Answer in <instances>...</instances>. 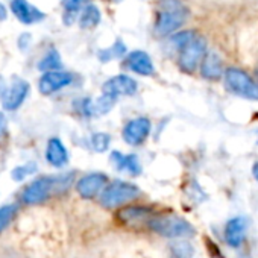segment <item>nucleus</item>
I'll return each instance as SVG.
<instances>
[{
	"instance_id": "12",
	"label": "nucleus",
	"mask_w": 258,
	"mask_h": 258,
	"mask_svg": "<svg viewBox=\"0 0 258 258\" xmlns=\"http://www.w3.org/2000/svg\"><path fill=\"white\" fill-rule=\"evenodd\" d=\"M246 231H247V219L243 216H237L232 217L231 220H228L226 226H225V240L231 247H240L241 243L244 241L246 237Z\"/></svg>"
},
{
	"instance_id": "2",
	"label": "nucleus",
	"mask_w": 258,
	"mask_h": 258,
	"mask_svg": "<svg viewBox=\"0 0 258 258\" xmlns=\"http://www.w3.org/2000/svg\"><path fill=\"white\" fill-rule=\"evenodd\" d=\"M161 10L157 17L155 32L160 37H167L176 32L188 17V10L179 0H161Z\"/></svg>"
},
{
	"instance_id": "32",
	"label": "nucleus",
	"mask_w": 258,
	"mask_h": 258,
	"mask_svg": "<svg viewBox=\"0 0 258 258\" xmlns=\"http://www.w3.org/2000/svg\"><path fill=\"white\" fill-rule=\"evenodd\" d=\"M5 88H7V85H5V81H4V78H2V76H0V96L4 94Z\"/></svg>"
},
{
	"instance_id": "3",
	"label": "nucleus",
	"mask_w": 258,
	"mask_h": 258,
	"mask_svg": "<svg viewBox=\"0 0 258 258\" xmlns=\"http://www.w3.org/2000/svg\"><path fill=\"white\" fill-rule=\"evenodd\" d=\"M222 78L226 91L237 97L258 102V81H255L249 73L238 67H228Z\"/></svg>"
},
{
	"instance_id": "33",
	"label": "nucleus",
	"mask_w": 258,
	"mask_h": 258,
	"mask_svg": "<svg viewBox=\"0 0 258 258\" xmlns=\"http://www.w3.org/2000/svg\"><path fill=\"white\" fill-rule=\"evenodd\" d=\"M255 76H256V79H258V64H256V67H255Z\"/></svg>"
},
{
	"instance_id": "11",
	"label": "nucleus",
	"mask_w": 258,
	"mask_h": 258,
	"mask_svg": "<svg viewBox=\"0 0 258 258\" xmlns=\"http://www.w3.org/2000/svg\"><path fill=\"white\" fill-rule=\"evenodd\" d=\"M201 75L208 81H219L223 76V61L216 50H207L201 64Z\"/></svg>"
},
{
	"instance_id": "5",
	"label": "nucleus",
	"mask_w": 258,
	"mask_h": 258,
	"mask_svg": "<svg viewBox=\"0 0 258 258\" xmlns=\"http://www.w3.org/2000/svg\"><path fill=\"white\" fill-rule=\"evenodd\" d=\"M151 228L157 231L160 235L167 238H181V237H190L195 234L193 226L178 216H161L155 217L149 222Z\"/></svg>"
},
{
	"instance_id": "21",
	"label": "nucleus",
	"mask_w": 258,
	"mask_h": 258,
	"mask_svg": "<svg viewBox=\"0 0 258 258\" xmlns=\"http://www.w3.org/2000/svg\"><path fill=\"white\" fill-rule=\"evenodd\" d=\"M59 67H61V56L55 49L49 50L47 55L38 64V69L41 72H52V70H58Z\"/></svg>"
},
{
	"instance_id": "23",
	"label": "nucleus",
	"mask_w": 258,
	"mask_h": 258,
	"mask_svg": "<svg viewBox=\"0 0 258 258\" xmlns=\"http://www.w3.org/2000/svg\"><path fill=\"white\" fill-rule=\"evenodd\" d=\"M172 250H173L176 258H191L193 256V246L185 240L175 243L172 246Z\"/></svg>"
},
{
	"instance_id": "1",
	"label": "nucleus",
	"mask_w": 258,
	"mask_h": 258,
	"mask_svg": "<svg viewBox=\"0 0 258 258\" xmlns=\"http://www.w3.org/2000/svg\"><path fill=\"white\" fill-rule=\"evenodd\" d=\"M73 182V173H66L59 176H43L31 182L23 191V201L29 205H37L44 202L52 193L66 191Z\"/></svg>"
},
{
	"instance_id": "22",
	"label": "nucleus",
	"mask_w": 258,
	"mask_h": 258,
	"mask_svg": "<svg viewBox=\"0 0 258 258\" xmlns=\"http://www.w3.org/2000/svg\"><path fill=\"white\" fill-rule=\"evenodd\" d=\"M126 52V47H124V44L123 43H120V41H115V44L111 47V49H105V50H102L100 53H99V58L102 59V61H109V59H112V58H118V56H121L123 53Z\"/></svg>"
},
{
	"instance_id": "14",
	"label": "nucleus",
	"mask_w": 258,
	"mask_h": 258,
	"mask_svg": "<svg viewBox=\"0 0 258 258\" xmlns=\"http://www.w3.org/2000/svg\"><path fill=\"white\" fill-rule=\"evenodd\" d=\"M11 10L14 16L25 25H34L44 19V14L38 8L32 7L28 0H13Z\"/></svg>"
},
{
	"instance_id": "13",
	"label": "nucleus",
	"mask_w": 258,
	"mask_h": 258,
	"mask_svg": "<svg viewBox=\"0 0 258 258\" xmlns=\"http://www.w3.org/2000/svg\"><path fill=\"white\" fill-rule=\"evenodd\" d=\"M105 184H106V176L103 173H90L78 181L76 190L84 199H91L103 190Z\"/></svg>"
},
{
	"instance_id": "6",
	"label": "nucleus",
	"mask_w": 258,
	"mask_h": 258,
	"mask_svg": "<svg viewBox=\"0 0 258 258\" xmlns=\"http://www.w3.org/2000/svg\"><path fill=\"white\" fill-rule=\"evenodd\" d=\"M207 52V41L201 35H195L179 49V67L182 72L191 75L199 67L204 55Z\"/></svg>"
},
{
	"instance_id": "28",
	"label": "nucleus",
	"mask_w": 258,
	"mask_h": 258,
	"mask_svg": "<svg viewBox=\"0 0 258 258\" xmlns=\"http://www.w3.org/2000/svg\"><path fill=\"white\" fill-rule=\"evenodd\" d=\"M195 35H196V32H193V31H184V32H179V34L172 35V43H173L178 49H181V47H182L188 40H191Z\"/></svg>"
},
{
	"instance_id": "29",
	"label": "nucleus",
	"mask_w": 258,
	"mask_h": 258,
	"mask_svg": "<svg viewBox=\"0 0 258 258\" xmlns=\"http://www.w3.org/2000/svg\"><path fill=\"white\" fill-rule=\"evenodd\" d=\"M7 127H8V120H7V117H5L4 112H0V139L5 136Z\"/></svg>"
},
{
	"instance_id": "24",
	"label": "nucleus",
	"mask_w": 258,
	"mask_h": 258,
	"mask_svg": "<svg viewBox=\"0 0 258 258\" xmlns=\"http://www.w3.org/2000/svg\"><path fill=\"white\" fill-rule=\"evenodd\" d=\"M16 214V207L14 205H4L0 207V232H2L13 220Z\"/></svg>"
},
{
	"instance_id": "25",
	"label": "nucleus",
	"mask_w": 258,
	"mask_h": 258,
	"mask_svg": "<svg viewBox=\"0 0 258 258\" xmlns=\"http://www.w3.org/2000/svg\"><path fill=\"white\" fill-rule=\"evenodd\" d=\"M35 170H37L35 163H28V164H25V166H19V167H16V169L13 170L11 176H13V179H16V181H23L26 176L32 175Z\"/></svg>"
},
{
	"instance_id": "15",
	"label": "nucleus",
	"mask_w": 258,
	"mask_h": 258,
	"mask_svg": "<svg viewBox=\"0 0 258 258\" xmlns=\"http://www.w3.org/2000/svg\"><path fill=\"white\" fill-rule=\"evenodd\" d=\"M127 67L131 69L134 73L142 75V76H151L155 73V67L152 62V58L143 52V50H134L127 56Z\"/></svg>"
},
{
	"instance_id": "8",
	"label": "nucleus",
	"mask_w": 258,
	"mask_h": 258,
	"mask_svg": "<svg viewBox=\"0 0 258 258\" xmlns=\"http://www.w3.org/2000/svg\"><path fill=\"white\" fill-rule=\"evenodd\" d=\"M29 94V84L20 78H16L10 87L5 88L2 97V105L7 111H16L22 106L25 99Z\"/></svg>"
},
{
	"instance_id": "31",
	"label": "nucleus",
	"mask_w": 258,
	"mask_h": 258,
	"mask_svg": "<svg viewBox=\"0 0 258 258\" xmlns=\"http://www.w3.org/2000/svg\"><path fill=\"white\" fill-rule=\"evenodd\" d=\"M7 19V10L4 5H0V20H5Z\"/></svg>"
},
{
	"instance_id": "16",
	"label": "nucleus",
	"mask_w": 258,
	"mask_h": 258,
	"mask_svg": "<svg viewBox=\"0 0 258 258\" xmlns=\"http://www.w3.org/2000/svg\"><path fill=\"white\" fill-rule=\"evenodd\" d=\"M46 160L49 164H52L53 167H62L67 164L69 161V154L67 149L64 146V143L53 137L47 142V148H46Z\"/></svg>"
},
{
	"instance_id": "4",
	"label": "nucleus",
	"mask_w": 258,
	"mask_h": 258,
	"mask_svg": "<svg viewBox=\"0 0 258 258\" xmlns=\"http://www.w3.org/2000/svg\"><path fill=\"white\" fill-rule=\"evenodd\" d=\"M140 195V188L131 182L114 181L109 185L103 187L100 195V204L105 208H115L129 201L136 199Z\"/></svg>"
},
{
	"instance_id": "30",
	"label": "nucleus",
	"mask_w": 258,
	"mask_h": 258,
	"mask_svg": "<svg viewBox=\"0 0 258 258\" xmlns=\"http://www.w3.org/2000/svg\"><path fill=\"white\" fill-rule=\"evenodd\" d=\"M252 175H253L255 181L258 182V163H255V164H253V167H252Z\"/></svg>"
},
{
	"instance_id": "27",
	"label": "nucleus",
	"mask_w": 258,
	"mask_h": 258,
	"mask_svg": "<svg viewBox=\"0 0 258 258\" xmlns=\"http://www.w3.org/2000/svg\"><path fill=\"white\" fill-rule=\"evenodd\" d=\"M85 0H64V10H66V19L70 16H75L81 11Z\"/></svg>"
},
{
	"instance_id": "26",
	"label": "nucleus",
	"mask_w": 258,
	"mask_h": 258,
	"mask_svg": "<svg viewBox=\"0 0 258 258\" xmlns=\"http://www.w3.org/2000/svg\"><path fill=\"white\" fill-rule=\"evenodd\" d=\"M109 136L105 134V133H97V134H93L91 137V143H93V148L97 151V152H105L109 146Z\"/></svg>"
},
{
	"instance_id": "9",
	"label": "nucleus",
	"mask_w": 258,
	"mask_h": 258,
	"mask_svg": "<svg viewBox=\"0 0 258 258\" xmlns=\"http://www.w3.org/2000/svg\"><path fill=\"white\" fill-rule=\"evenodd\" d=\"M72 75L67 72H58V70H52V72H44V75L40 78V84L38 88L41 91V94L49 96L56 93L58 90L67 87L72 82Z\"/></svg>"
},
{
	"instance_id": "17",
	"label": "nucleus",
	"mask_w": 258,
	"mask_h": 258,
	"mask_svg": "<svg viewBox=\"0 0 258 258\" xmlns=\"http://www.w3.org/2000/svg\"><path fill=\"white\" fill-rule=\"evenodd\" d=\"M111 160H112V163L115 164V167L118 170L127 172V173H131L133 176L140 175V172H142V166H140V161H139L137 155H123L120 152H112Z\"/></svg>"
},
{
	"instance_id": "7",
	"label": "nucleus",
	"mask_w": 258,
	"mask_h": 258,
	"mask_svg": "<svg viewBox=\"0 0 258 258\" xmlns=\"http://www.w3.org/2000/svg\"><path fill=\"white\" fill-rule=\"evenodd\" d=\"M151 120L146 117H139L131 121H127L126 126L123 127V140L131 145V146H139L142 145L151 134Z\"/></svg>"
},
{
	"instance_id": "10",
	"label": "nucleus",
	"mask_w": 258,
	"mask_h": 258,
	"mask_svg": "<svg viewBox=\"0 0 258 258\" xmlns=\"http://www.w3.org/2000/svg\"><path fill=\"white\" fill-rule=\"evenodd\" d=\"M137 91V82L126 75H118L111 79H108L103 84V93L111 94L114 97L117 96H131Z\"/></svg>"
},
{
	"instance_id": "20",
	"label": "nucleus",
	"mask_w": 258,
	"mask_h": 258,
	"mask_svg": "<svg viewBox=\"0 0 258 258\" xmlns=\"http://www.w3.org/2000/svg\"><path fill=\"white\" fill-rule=\"evenodd\" d=\"M114 103H115V97L103 93L102 97H99L96 102H91V115L93 114H106L108 111H111Z\"/></svg>"
},
{
	"instance_id": "19",
	"label": "nucleus",
	"mask_w": 258,
	"mask_h": 258,
	"mask_svg": "<svg viewBox=\"0 0 258 258\" xmlns=\"http://www.w3.org/2000/svg\"><path fill=\"white\" fill-rule=\"evenodd\" d=\"M118 214H120V219H121L123 222H127V223H137L139 220L148 217L149 210L145 208V207H127V208L121 210Z\"/></svg>"
},
{
	"instance_id": "18",
	"label": "nucleus",
	"mask_w": 258,
	"mask_h": 258,
	"mask_svg": "<svg viewBox=\"0 0 258 258\" xmlns=\"http://www.w3.org/2000/svg\"><path fill=\"white\" fill-rule=\"evenodd\" d=\"M100 22V11L97 7L94 5H87L82 10L81 19H79V25L82 29H93L99 25Z\"/></svg>"
}]
</instances>
